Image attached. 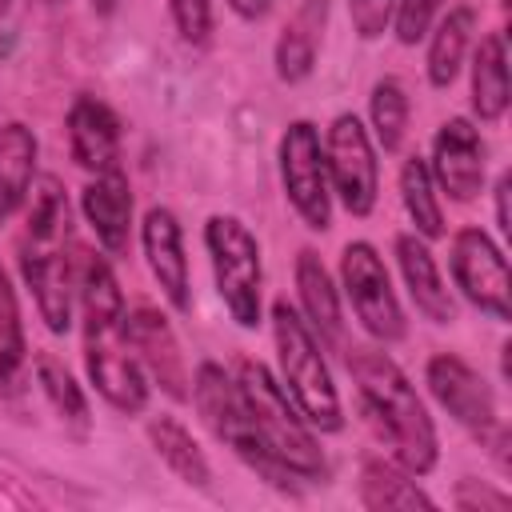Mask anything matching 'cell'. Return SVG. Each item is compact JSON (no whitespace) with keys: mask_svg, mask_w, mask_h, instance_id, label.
<instances>
[{"mask_svg":"<svg viewBox=\"0 0 512 512\" xmlns=\"http://www.w3.org/2000/svg\"><path fill=\"white\" fill-rule=\"evenodd\" d=\"M424 384L432 392V400L460 424L468 428L476 440H488L492 428L500 424L496 416V396L488 388V380L456 352H436L424 364Z\"/></svg>","mask_w":512,"mask_h":512,"instance_id":"7c38bea8","label":"cell"},{"mask_svg":"<svg viewBox=\"0 0 512 512\" xmlns=\"http://www.w3.org/2000/svg\"><path fill=\"white\" fill-rule=\"evenodd\" d=\"M40 4H60V0H40Z\"/></svg>","mask_w":512,"mask_h":512,"instance_id":"74e56055","label":"cell"},{"mask_svg":"<svg viewBox=\"0 0 512 512\" xmlns=\"http://www.w3.org/2000/svg\"><path fill=\"white\" fill-rule=\"evenodd\" d=\"M168 8L184 44L204 48L212 40V0H168Z\"/></svg>","mask_w":512,"mask_h":512,"instance_id":"4dcf8cb0","label":"cell"},{"mask_svg":"<svg viewBox=\"0 0 512 512\" xmlns=\"http://www.w3.org/2000/svg\"><path fill=\"white\" fill-rule=\"evenodd\" d=\"M80 212H84L96 244L108 256L128 252V240H132V184L124 176V168L92 176L80 192Z\"/></svg>","mask_w":512,"mask_h":512,"instance_id":"e0dca14e","label":"cell"},{"mask_svg":"<svg viewBox=\"0 0 512 512\" xmlns=\"http://www.w3.org/2000/svg\"><path fill=\"white\" fill-rule=\"evenodd\" d=\"M28 348H24V324H20V300L8 280V268L0 264V392H12L24 372Z\"/></svg>","mask_w":512,"mask_h":512,"instance_id":"f1b7e54d","label":"cell"},{"mask_svg":"<svg viewBox=\"0 0 512 512\" xmlns=\"http://www.w3.org/2000/svg\"><path fill=\"white\" fill-rule=\"evenodd\" d=\"M328 8H332V0H300L296 12L288 16V24L280 28L272 64L284 84H300L312 76L320 44H324V28H328Z\"/></svg>","mask_w":512,"mask_h":512,"instance_id":"d6986e66","label":"cell"},{"mask_svg":"<svg viewBox=\"0 0 512 512\" xmlns=\"http://www.w3.org/2000/svg\"><path fill=\"white\" fill-rule=\"evenodd\" d=\"M204 248L212 260L216 292L228 308V316L240 328H256L264 320V260L260 240L240 216L216 212L204 220Z\"/></svg>","mask_w":512,"mask_h":512,"instance_id":"52a82bcc","label":"cell"},{"mask_svg":"<svg viewBox=\"0 0 512 512\" xmlns=\"http://www.w3.org/2000/svg\"><path fill=\"white\" fill-rule=\"evenodd\" d=\"M428 172H432V184L440 192H448L452 200H460V204L480 196L484 172H488V152H484L480 128L468 116H448L436 128Z\"/></svg>","mask_w":512,"mask_h":512,"instance_id":"4fadbf2b","label":"cell"},{"mask_svg":"<svg viewBox=\"0 0 512 512\" xmlns=\"http://www.w3.org/2000/svg\"><path fill=\"white\" fill-rule=\"evenodd\" d=\"M396 264H400V276H404V288L416 304V312L432 324H452L456 320V300L440 276V264L428 248L424 236L416 232H400L396 236Z\"/></svg>","mask_w":512,"mask_h":512,"instance_id":"ac0fdd59","label":"cell"},{"mask_svg":"<svg viewBox=\"0 0 512 512\" xmlns=\"http://www.w3.org/2000/svg\"><path fill=\"white\" fill-rule=\"evenodd\" d=\"M296 296H300V316L316 332L320 344H340L344 340V316H340V292L332 284V272L324 268L320 252L300 248L296 252Z\"/></svg>","mask_w":512,"mask_h":512,"instance_id":"ffe728a7","label":"cell"},{"mask_svg":"<svg viewBox=\"0 0 512 512\" xmlns=\"http://www.w3.org/2000/svg\"><path fill=\"white\" fill-rule=\"evenodd\" d=\"M228 8L240 16V20H264L272 0H228Z\"/></svg>","mask_w":512,"mask_h":512,"instance_id":"e575fe53","label":"cell"},{"mask_svg":"<svg viewBox=\"0 0 512 512\" xmlns=\"http://www.w3.org/2000/svg\"><path fill=\"white\" fill-rule=\"evenodd\" d=\"M140 248L148 260L152 280L160 284L164 300L176 312H192V280H188V256H184V232L172 208H148L140 224Z\"/></svg>","mask_w":512,"mask_h":512,"instance_id":"5bb4252c","label":"cell"},{"mask_svg":"<svg viewBox=\"0 0 512 512\" xmlns=\"http://www.w3.org/2000/svg\"><path fill=\"white\" fill-rule=\"evenodd\" d=\"M448 268L456 288L468 296V304H476L484 316H492L496 324L512 320V284H508V260L504 248L476 224L460 228L452 236V252H448Z\"/></svg>","mask_w":512,"mask_h":512,"instance_id":"8fae6325","label":"cell"},{"mask_svg":"<svg viewBox=\"0 0 512 512\" xmlns=\"http://www.w3.org/2000/svg\"><path fill=\"white\" fill-rule=\"evenodd\" d=\"M8 4H12V0H0V12H8Z\"/></svg>","mask_w":512,"mask_h":512,"instance_id":"8d00e7d4","label":"cell"},{"mask_svg":"<svg viewBox=\"0 0 512 512\" xmlns=\"http://www.w3.org/2000/svg\"><path fill=\"white\" fill-rule=\"evenodd\" d=\"M508 44L504 32L480 36L472 48V112L480 124H496L508 112Z\"/></svg>","mask_w":512,"mask_h":512,"instance_id":"603a6c76","label":"cell"},{"mask_svg":"<svg viewBox=\"0 0 512 512\" xmlns=\"http://www.w3.org/2000/svg\"><path fill=\"white\" fill-rule=\"evenodd\" d=\"M128 340H132V352H136L144 376H152L172 400H188V364H184V352L176 344L168 316L148 308V304L132 308L128 312Z\"/></svg>","mask_w":512,"mask_h":512,"instance_id":"9a60e30c","label":"cell"},{"mask_svg":"<svg viewBox=\"0 0 512 512\" xmlns=\"http://www.w3.org/2000/svg\"><path fill=\"white\" fill-rule=\"evenodd\" d=\"M272 344H276V364H280V384L292 396L296 412L308 420L312 432H340L344 428V408L340 392L332 380V368L324 360V344L292 308L288 300H272Z\"/></svg>","mask_w":512,"mask_h":512,"instance_id":"277c9868","label":"cell"},{"mask_svg":"<svg viewBox=\"0 0 512 512\" xmlns=\"http://www.w3.org/2000/svg\"><path fill=\"white\" fill-rule=\"evenodd\" d=\"M348 372L356 384V404L388 456L412 476H428L440 460V436L404 368L380 348H352Z\"/></svg>","mask_w":512,"mask_h":512,"instance_id":"3957f363","label":"cell"},{"mask_svg":"<svg viewBox=\"0 0 512 512\" xmlns=\"http://www.w3.org/2000/svg\"><path fill=\"white\" fill-rule=\"evenodd\" d=\"M76 308H80L84 372H88L92 388L124 416L144 412L148 376L128 340L124 292L112 276V264L84 248H80V276H76Z\"/></svg>","mask_w":512,"mask_h":512,"instance_id":"6da1fadb","label":"cell"},{"mask_svg":"<svg viewBox=\"0 0 512 512\" xmlns=\"http://www.w3.org/2000/svg\"><path fill=\"white\" fill-rule=\"evenodd\" d=\"M148 440L156 448V456L168 464V472L192 488H208L212 484V464L204 456V448L192 440V432L176 420V416H152L148 420Z\"/></svg>","mask_w":512,"mask_h":512,"instance_id":"d4e9b609","label":"cell"},{"mask_svg":"<svg viewBox=\"0 0 512 512\" xmlns=\"http://www.w3.org/2000/svg\"><path fill=\"white\" fill-rule=\"evenodd\" d=\"M280 184L292 212L312 232H328L332 224V188L324 168L320 128L312 120H292L280 132Z\"/></svg>","mask_w":512,"mask_h":512,"instance_id":"30bf717a","label":"cell"},{"mask_svg":"<svg viewBox=\"0 0 512 512\" xmlns=\"http://www.w3.org/2000/svg\"><path fill=\"white\" fill-rule=\"evenodd\" d=\"M472 32H476L472 4H456L436 16V24L428 28V52H424V72H428L432 88H452V80L464 68V56L472 48Z\"/></svg>","mask_w":512,"mask_h":512,"instance_id":"7402d4cb","label":"cell"},{"mask_svg":"<svg viewBox=\"0 0 512 512\" xmlns=\"http://www.w3.org/2000/svg\"><path fill=\"white\" fill-rule=\"evenodd\" d=\"M392 8H396V0H348V16H352L356 36L360 40L384 36L392 24Z\"/></svg>","mask_w":512,"mask_h":512,"instance_id":"1f68e13d","label":"cell"},{"mask_svg":"<svg viewBox=\"0 0 512 512\" xmlns=\"http://www.w3.org/2000/svg\"><path fill=\"white\" fill-rule=\"evenodd\" d=\"M356 496L368 512H432L436 500L416 484V476L408 468H400L396 460H384V456H368L360 464V484H356Z\"/></svg>","mask_w":512,"mask_h":512,"instance_id":"44dd1931","label":"cell"},{"mask_svg":"<svg viewBox=\"0 0 512 512\" xmlns=\"http://www.w3.org/2000/svg\"><path fill=\"white\" fill-rule=\"evenodd\" d=\"M400 204H404L416 236H424V240H440L444 236V208H440L428 160L416 156V152L400 164Z\"/></svg>","mask_w":512,"mask_h":512,"instance_id":"4316f807","label":"cell"},{"mask_svg":"<svg viewBox=\"0 0 512 512\" xmlns=\"http://www.w3.org/2000/svg\"><path fill=\"white\" fill-rule=\"evenodd\" d=\"M452 504L464 508V512H504L512 500H508L504 492L480 484V480H460L456 492H452Z\"/></svg>","mask_w":512,"mask_h":512,"instance_id":"d6a6232c","label":"cell"},{"mask_svg":"<svg viewBox=\"0 0 512 512\" xmlns=\"http://www.w3.org/2000/svg\"><path fill=\"white\" fill-rule=\"evenodd\" d=\"M36 136L28 124L20 120H4L0 124V224L20 212L32 180H36Z\"/></svg>","mask_w":512,"mask_h":512,"instance_id":"cb8c5ba5","label":"cell"},{"mask_svg":"<svg viewBox=\"0 0 512 512\" xmlns=\"http://www.w3.org/2000/svg\"><path fill=\"white\" fill-rule=\"evenodd\" d=\"M24 228H20V276L32 288L36 312L52 332H68L76 308V276H80V244L72 236V208L64 184L56 176H36L24 196Z\"/></svg>","mask_w":512,"mask_h":512,"instance_id":"7a4b0ae2","label":"cell"},{"mask_svg":"<svg viewBox=\"0 0 512 512\" xmlns=\"http://www.w3.org/2000/svg\"><path fill=\"white\" fill-rule=\"evenodd\" d=\"M188 396H192V404H196L204 428H208L240 464H248L252 472H260V476H264L268 484H276V488L288 484V472H284V468L276 464V456L264 448V440H260V432H256V424H252V416H248V404H244V396H240V384H236V376H232L224 364L200 360Z\"/></svg>","mask_w":512,"mask_h":512,"instance_id":"8992f818","label":"cell"},{"mask_svg":"<svg viewBox=\"0 0 512 512\" xmlns=\"http://www.w3.org/2000/svg\"><path fill=\"white\" fill-rule=\"evenodd\" d=\"M440 8H444V0H396L388 28L396 32L400 44H416V40L428 36V28L436 24Z\"/></svg>","mask_w":512,"mask_h":512,"instance_id":"f546056e","label":"cell"},{"mask_svg":"<svg viewBox=\"0 0 512 512\" xmlns=\"http://www.w3.org/2000/svg\"><path fill=\"white\" fill-rule=\"evenodd\" d=\"M508 192H512V176L508 172H500V180H496V228L508 236L512 232V216H508Z\"/></svg>","mask_w":512,"mask_h":512,"instance_id":"836d02e7","label":"cell"},{"mask_svg":"<svg viewBox=\"0 0 512 512\" xmlns=\"http://www.w3.org/2000/svg\"><path fill=\"white\" fill-rule=\"evenodd\" d=\"M36 384L44 392V400L52 404V412L60 416V424L76 436V440H88L92 432V416H88V400L76 384V376L64 368V360H56L52 352H36Z\"/></svg>","mask_w":512,"mask_h":512,"instance_id":"484cf974","label":"cell"},{"mask_svg":"<svg viewBox=\"0 0 512 512\" xmlns=\"http://www.w3.org/2000/svg\"><path fill=\"white\" fill-rule=\"evenodd\" d=\"M116 4H120V0H92V12H100V16H112V12H116Z\"/></svg>","mask_w":512,"mask_h":512,"instance_id":"d590c367","label":"cell"},{"mask_svg":"<svg viewBox=\"0 0 512 512\" xmlns=\"http://www.w3.org/2000/svg\"><path fill=\"white\" fill-rule=\"evenodd\" d=\"M64 128H68V152L88 176L120 168V116L104 100L76 96L68 104Z\"/></svg>","mask_w":512,"mask_h":512,"instance_id":"2e32d148","label":"cell"},{"mask_svg":"<svg viewBox=\"0 0 512 512\" xmlns=\"http://www.w3.org/2000/svg\"><path fill=\"white\" fill-rule=\"evenodd\" d=\"M408 92L396 76H380L372 84V96H368V124H372V144L384 148V152H400L404 144V132H408Z\"/></svg>","mask_w":512,"mask_h":512,"instance_id":"83f0119b","label":"cell"},{"mask_svg":"<svg viewBox=\"0 0 512 512\" xmlns=\"http://www.w3.org/2000/svg\"><path fill=\"white\" fill-rule=\"evenodd\" d=\"M232 376H236L240 396L248 404V416H252L264 448L276 456V464L288 476H296V480H324L328 464H324V452L316 444V432L296 412L292 396L272 376V368L260 364V360H252V356H240L236 368H232Z\"/></svg>","mask_w":512,"mask_h":512,"instance_id":"5b68a950","label":"cell"},{"mask_svg":"<svg viewBox=\"0 0 512 512\" xmlns=\"http://www.w3.org/2000/svg\"><path fill=\"white\" fill-rule=\"evenodd\" d=\"M340 288L360 320V328L380 340V344H396L408 332L400 296L392 288V276L384 268V256L368 244V240H348L340 252Z\"/></svg>","mask_w":512,"mask_h":512,"instance_id":"ba28073f","label":"cell"},{"mask_svg":"<svg viewBox=\"0 0 512 512\" xmlns=\"http://www.w3.org/2000/svg\"><path fill=\"white\" fill-rule=\"evenodd\" d=\"M324 168H328V188L332 200L344 204L352 216H368L380 196V164H376V144L356 112L332 116L324 128Z\"/></svg>","mask_w":512,"mask_h":512,"instance_id":"9c48e42d","label":"cell"}]
</instances>
